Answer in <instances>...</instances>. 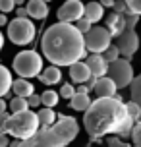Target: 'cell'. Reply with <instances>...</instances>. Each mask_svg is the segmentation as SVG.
<instances>
[{"instance_id": "1", "label": "cell", "mask_w": 141, "mask_h": 147, "mask_svg": "<svg viewBox=\"0 0 141 147\" xmlns=\"http://www.w3.org/2000/svg\"><path fill=\"white\" fill-rule=\"evenodd\" d=\"M134 124L128 116L126 103H122L118 95L95 99L83 114V126L93 141H101L104 136L130 138Z\"/></svg>"}, {"instance_id": "2", "label": "cell", "mask_w": 141, "mask_h": 147, "mask_svg": "<svg viewBox=\"0 0 141 147\" xmlns=\"http://www.w3.org/2000/svg\"><path fill=\"white\" fill-rule=\"evenodd\" d=\"M41 51L52 66H72L75 62H81L87 56L83 35L77 31L74 23L56 22L46 27L41 37Z\"/></svg>"}, {"instance_id": "3", "label": "cell", "mask_w": 141, "mask_h": 147, "mask_svg": "<svg viewBox=\"0 0 141 147\" xmlns=\"http://www.w3.org/2000/svg\"><path fill=\"white\" fill-rule=\"evenodd\" d=\"M79 124L74 116L58 114V120L48 128H39L35 136L23 140L19 147H66L77 138Z\"/></svg>"}, {"instance_id": "4", "label": "cell", "mask_w": 141, "mask_h": 147, "mask_svg": "<svg viewBox=\"0 0 141 147\" xmlns=\"http://www.w3.org/2000/svg\"><path fill=\"white\" fill-rule=\"evenodd\" d=\"M39 118L37 112H33L31 109L23 110V112H15L8 116V126H6V134L10 138L15 140H29L31 136H35L39 132Z\"/></svg>"}, {"instance_id": "5", "label": "cell", "mask_w": 141, "mask_h": 147, "mask_svg": "<svg viewBox=\"0 0 141 147\" xmlns=\"http://www.w3.org/2000/svg\"><path fill=\"white\" fill-rule=\"evenodd\" d=\"M12 68L19 78H39V74L43 72V56L37 51H21L15 54Z\"/></svg>"}, {"instance_id": "6", "label": "cell", "mask_w": 141, "mask_h": 147, "mask_svg": "<svg viewBox=\"0 0 141 147\" xmlns=\"http://www.w3.org/2000/svg\"><path fill=\"white\" fill-rule=\"evenodd\" d=\"M35 37H37V27L33 25L29 18H15L8 22V39L14 45H19V47L31 45Z\"/></svg>"}, {"instance_id": "7", "label": "cell", "mask_w": 141, "mask_h": 147, "mask_svg": "<svg viewBox=\"0 0 141 147\" xmlns=\"http://www.w3.org/2000/svg\"><path fill=\"white\" fill-rule=\"evenodd\" d=\"M106 76L114 81V85L118 89H124L128 85H132L134 81V68L130 64V58H118L108 64V70H106Z\"/></svg>"}, {"instance_id": "8", "label": "cell", "mask_w": 141, "mask_h": 147, "mask_svg": "<svg viewBox=\"0 0 141 147\" xmlns=\"http://www.w3.org/2000/svg\"><path fill=\"white\" fill-rule=\"evenodd\" d=\"M83 41H85V49L91 54H103L108 47L112 45V35L108 33L106 27H91L85 35H83Z\"/></svg>"}, {"instance_id": "9", "label": "cell", "mask_w": 141, "mask_h": 147, "mask_svg": "<svg viewBox=\"0 0 141 147\" xmlns=\"http://www.w3.org/2000/svg\"><path fill=\"white\" fill-rule=\"evenodd\" d=\"M137 22H139V16L130 12V10H126V12H114L106 20V29H108V33L112 37H118L126 29H135Z\"/></svg>"}, {"instance_id": "10", "label": "cell", "mask_w": 141, "mask_h": 147, "mask_svg": "<svg viewBox=\"0 0 141 147\" xmlns=\"http://www.w3.org/2000/svg\"><path fill=\"white\" fill-rule=\"evenodd\" d=\"M116 49L120 51V56L132 58L139 49V37H137L135 29H126L122 35L116 37Z\"/></svg>"}, {"instance_id": "11", "label": "cell", "mask_w": 141, "mask_h": 147, "mask_svg": "<svg viewBox=\"0 0 141 147\" xmlns=\"http://www.w3.org/2000/svg\"><path fill=\"white\" fill-rule=\"evenodd\" d=\"M83 10H85V4H83L81 0H66L58 8V22L75 23L77 20L83 18Z\"/></svg>"}, {"instance_id": "12", "label": "cell", "mask_w": 141, "mask_h": 147, "mask_svg": "<svg viewBox=\"0 0 141 147\" xmlns=\"http://www.w3.org/2000/svg\"><path fill=\"white\" fill-rule=\"evenodd\" d=\"M85 64L89 68L91 76L99 80V78H104L106 76V70H108V62L103 58V54H89L85 58Z\"/></svg>"}, {"instance_id": "13", "label": "cell", "mask_w": 141, "mask_h": 147, "mask_svg": "<svg viewBox=\"0 0 141 147\" xmlns=\"http://www.w3.org/2000/svg\"><path fill=\"white\" fill-rule=\"evenodd\" d=\"M93 91H95L97 99H101V97H116V91H118V87L114 85V81H112L108 76H104V78H99V80H95Z\"/></svg>"}, {"instance_id": "14", "label": "cell", "mask_w": 141, "mask_h": 147, "mask_svg": "<svg viewBox=\"0 0 141 147\" xmlns=\"http://www.w3.org/2000/svg\"><path fill=\"white\" fill-rule=\"evenodd\" d=\"M91 78L93 76H91V72H89V68H87L85 62H75V64L70 66V80L74 81V83L81 85V83H87Z\"/></svg>"}, {"instance_id": "15", "label": "cell", "mask_w": 141, "mask_h": 147, "mask_svg": "<svg viewBox=\"0 0 141 147\" xmlns=\"http://www.w3.org/2000/svg\"><path fill=\"white\" fill-rule=\"evenodd\" d=\"M25 10H27V16L33 20H45L48 16V4L45 0H27Z\"/></svg>"}, {"instance_id": "16", "label": "cell", "mask_w": 141, "mask_h": 147, "mask_svg": "<svg viewBox=\"0 0 141 147\" xmlns=\"http://www.w3.org/2000/svg\"><path fill=\"white\" fill-rule=\"evenodd\" d=\"M83 18L89 20L91 23H99L104 18V8L101 2H87L83 10Z\"/></svg>"}, {"instance_id": "17", "label": "cell", "mask_w": 141, "mask_h": 147, "mask_svg": "<svg viewBox=\"0 0 141 147\" xmlns=\"http://www.w3.org/2000/svg\"><path fill=\"white\" fill-rule=\"evenodd\" d=\"M12 91L15 93V97H23V99H27L35 93V87H33V83L29 80H25V78H17L14 80L12 83Z\"/></svg>"}, {"instance_id": "18", "label": "cell", "mask_w": 141, "mask_h": 147, "mask_svg": "<svg viewBox=\"0 0 141 147\" xmlns=\"http://www.w3.org/2000/svg\"><path fill=\"white\" fill-rule=\"evenodd\" d=\"M39 80L43 81L45 85H56L60 80H62V72H60L58 66H46L43 68V72L39 74Z\"/></svg>"}, {"instance_id": "19", "label": "cell", "mask_w": 141, "mask_h": 147, "mask_svg": "<svg viewBox=\"0 0 141 147\" xmlns=\"http://www.w3.org/2000/svg\"><path fill=\"white\" fill-rule=\"evenodd\" d=\"M12 83H14V80H12L10 70H8L6 66H2V64H0V99H4V97L10 93Z\"/></svg>"}, {"instance_id": "20", "label": "cell", "mask_w": 141, "mask_h": 147, "mask_svg": "<svg viewBox=\"0 0 141 147\" xmlns=\"http://www.w3.org/2000/svg\"><path fill=\"white\" fill-rule=\"evenodd\" d=\"M37 118H39L41 128H48V126H52L56 120H58V114L54 112V109H46V107H43V109H39Z\"/></svg>"}, {"instance_id": "21", "label": "cell", "mask_w": 141, "mask_h": 147, "mask_svg": "<svg viewBox=\"0 0 141 147\" xmlns=\"http://www.w3.org/2000/svg\"><path fill=\"white\" fill-rule=\"evenodd\" d=\"M91 97L89 95H81V93H75L72 99H70V109H74V110H85L91 107Z\"/></svg>"}, {"instance_id": "22", "label": "cell", "mask_w": 141, "mask_h": 147, "mask_svg": "<svg viewBox=\"0 0 141 147\" xmlns=\"http://www.w3.org/2000/svg\"><path fill=\"white\" fill-rule=\"evenodd\" d=\"M60 101V95L56 91H52V89H46L41 93V107H46V109H52V107H56Z\"/></svg>"}, {"instance_id": "23", "label": "cell", "mask_w": 141, "mask_h": 147, "mask_svg": "<svg viewBox=\"0 0 141 147\" xmlns=\"http://www.w3.org/2000/svg\"><path fill=\"white\" fill-rule=\"evenodd\" d=\"M130 101H134L141 107V74L135 76L132 85H130Z\"/></svg>"}, {"instance_id": "24", "label": "cell", "mask_w": 141, "mask_h": 147, "mask_svg": "<svg viewBox=\"0 0 141 147\" xmlns=\"http://www.w3.org/2000/svg\"><path fill=\"white\" fill-rule=\"evenodd\" d=\"M8 109H10V114H15V112H23V110H27V99H23V97H14L10 103H8Z\"/></svg>"}, {"instance_id": "25", "label": "cell", "mask_w": 141, "mask_h": 147, "mask_svg": "<svg viewBox=\"0 0 141 147\" xmlns=\"http://www.w3.org/2000/svg\"><path fill=\"white\" fill-rule=\"evenodd\" d=\"M126 109H128V116L132 122H139L141 120V107L134 101H128L126 103Z\"/></svg>"}, {"instance_id": "26", "label": "cell", "mask_w": 141, "mask_h": 147, "mask_svg": "<svg viewBox=\"0 0 141 147\" xmlns=\"http://www.w3.org/2000/svg\"><path fill=\"white\" fill-rule=\"evenodd\" d=\"M132 147H141V120L134 124V130H132Z\"/></svg>"}, {"instance_id": "27", "label": "cell", "mask_w": 141, "mask_h": 147, "mask_svg": "<svg viewBox=\"0 0 141 147\" xmlns=\"http://www.w3.org/2000/svg\"><path fill=\"white\" fill-rule=\"evenodd\" d=\"M103 58L106 60L108 64H110V62H114V60H118V58H120V51L116 49V45H110V47H108V49H106V51L103 52Z\"/></svg>"}, {"instance_id": "28", "label": "cell", "mask_w": 141, "mask_h": 147, "mask_svg": "<svg viewBox=\"0 0 141 147\" xmlns=\"http://www.w3.org/2000/svg\"><path fill=\"white\" fill-rule=\"evenodd\" d=\"M62 99H72V97L75 95V87L72 85V83H64L62 85V89H60V93H58Z\"/></svg>"}, {"instance_id": "29", "label": "cell", "mask_w": 141, "mask_h": 147, "mask_svg": "<svg viewBox=\"0 0 141 147\" xmlns=\"http://www.w3.org/2000/svg\"><path fill=\"white\" fill-rule=\"evenodd\" d=\"M106 143H108V147H132L128 141L120 140L118 136H108V138H106Z\"/></svg>"}, {"instance_id": "30", "label": "cell", "mask_w": 141, "mask_h": 147, "mask_svg": "<svg viewBox=\"0 0 141 147\" xmlns=\"http://www.w3.org/2000/svg\"><path fill=\"white\" fill-rule=\"evenodd\" d=\"M75 27H77V31H79L81 35H85V33H87V31H89L91 27H93V23H91L89 20L81 18V20H77V22H75Z\"/></svg>"}, {"instance_id": "31", "label": "cell", "mask_w": 141, "mask_h": 147, "mask_svg": "<svg viewBox=\"0 0 141 147\" xmlns=\"http://www.w3.org/2000/svg\"><path fill=\"white\" fill-rule=\"evenodd\" d=\"M124 2H126V6H128L130 12L141 16V0H124Z\"/></svg>"}, {"instance_id": "32", "label": "cell", "mask_w": 141, "mask_h": 147, "mask_svg": "<svg viewBox=\"0 0 141 147\" xmlns=\"http://www.w3.org/2000/svg\"><path fill=\"white\" fill-rule=\"evenodd\" d=\"M15 10V0H0V12L2 14H10Z\"/></svg>"}, {"instance_id": "33", "label": "cell", "mask_w": 141, "mask_h": 147, "mask_svg": "<svg viewBox=\"0 0 141 147\" xmlns=\"http://www.w3.org/2000/svg\"><path fill=\"white\" fill-rule=\"evenodd\" d=\"M27 107L29 109H35V107H41V95H33L31 97H27Z\"/></svg>"}, {"instance_id": "34", "label": "cell", "mask_w": 141, "mask_h": 147, "mask_svg": "<svg viewBox=\"0 0 141 147\" xmlns=\"http://www.w3.org/2000/svg\"><path fill=\"white\" fill-rule=\"evenodd\" d=\"M8 112H4V114H0V134H6V126H8Z\"/></svg>"}, {"instance_id": "35", "label": "cell", "mask_w": 141, "mask_h": 147, "mask_svg": "<svg viewBox=\"0 0 141 147\" xmlns=\"http://www.w3.org/2000/svg\"><path fill=\"white\" fill-rule=\"evenodd\" d=\"M89 85H85V83H81V85H77L75 87V93H81V95H89Z\"/></svg>"}, {"instance_id": "36", "label": "cell", "mask_w": 141, "mask_h": 147, "mask_svg": "<svg viewBox=\"0 0 141 147\" xmlns=\"http://www.w3.org/2000/svg\"><path fill=\"white\" fill-rule=\"evenodd\" d=\"M15 18H29L25 6H17V8H15Z\"/></svg>"}, {"instance_id": "37", "label": "cell", "mask_w": 141, "mask_h": 147, "mask_svg": "<svg viewBox=\"0 0 141 147\" xmlns=\"http://www.w3.org/2000/svg\"><path fill=\"white\" fill-rule=\"evenodd\" d=\"M10 136H8V134H0V147H8L10 145Z\"/></svg>"}, {"instance_id": "38", "label": "cell", "mask_w": 141, "mask_h": 147, "mask_svg": "<svg viewBox=\"0 0 141 147\" xmlns=\"http://www.w3.org/2000/svg\"><path fill=\"white\" fill-rule=\"evenodd\" d=\"M101 4H103V8H114V2L116 0H99Z\"/></svg>"}, {"instance_id": "39", "label": "cell", "mask_w": 141, "mask_h": 147, "mask_svg": "<svg viewBox=\"0 0 141 147\" xmlns=\"http://www.w3.org/2000/svg\"><path fill=\"white\" fill-rule=\"evenodd\" d=\"M4 112H8V103L4 99H0V114H4Z\"/></svg>"}, {"instance_id": "40", "label": "cell", "mask_w": 141, "mask_h": 147, "mask_svg": "<svg viewBox=\"0 0 141 147\" xmlns=\"http://www.w3.org/2000/svg\"><path fill=\"white\" fill-rule=\"evenodd\" d=\"M2 25H8V18H6V14H0V27Z\"/></svg>"}, {"instance_id": "41", "label": "cell", "mask_w": 141, "mask_h": 147, "mask_svg": "<svg viewBox=\"0 0 141 147\" xmlns=\"http://www.w3.org/2000/svg\"><path fill=\"white\" fill-rule=\"evenodd\" d=\"M19 145H21V140H14V141H10L8 147H19Z\"/></svg>"}, {"instance_id": "42", "label": "cell", "mask_w": 141, "mask_h": 147, "mask_svg": "<svg viewBox=\"0 0 141 147\" xmlns=\"http://www.w3.org/2000/svg\"><path fill=\"white\" fill-rule=\"evenodd\" d=\"M2 47H4V35H2V31H0V51H2Z\"/></svg>"}, {"instance_id": "43", "label": "cell", "mask_w": 141, "mask_h": 147, "mask_svg": "<svg viewBox=\"0 0 141 147\" xmlns=\"http://www.w3.org/2000/svg\"><path fill=\"white\" fill-rule=\"evenodd\" d=\"M25 4V0H15V6H23Z\"/></svg>"}, {"instance_id": "44", "label": "cell", "mask_w": 141, "mask_h": 147, "mask_svg": "<svg viewBox=\"0 0 141 147\" xmlns=\"http://www.w3.org/2000/svg\"><path fill=\"white\" fill-rule=\"evenodd\" d=\"M45 2H50V0H45Z\"/></svg>"}]
</instances>
